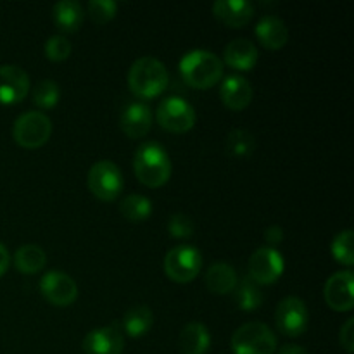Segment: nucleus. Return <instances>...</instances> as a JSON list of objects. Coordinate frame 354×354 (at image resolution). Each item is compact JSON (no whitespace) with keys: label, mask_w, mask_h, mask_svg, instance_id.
<instances>
[{"label":"nucleus","mask_w":354,"mask_h":354,"mask_svg":"<svg viewBox=\"0 0 354 354\" xmlns=\"http://www.w3.org/2000/svg\"><path fill=\"white\" fill-rule=\"evenodd\" d=\"M171 159L158 142H145L133 156V171L142 185L159 189L166 185L171 176Z\"/></svg>","instance_id":"obj_1"},{"label":"nucleus","mask_w":354,"mask_h":354,"mask_svg":"<svg viewBox=\"0 0 354 354\" xmlns=\"http://www.w3.org/2000/svg\"><path fill=\"white\" fill-rule=\"evenodd\" d=\"M225 64L216 54L203 48L187 52L180 61V75L183 82L196 90L213 88L223 78Z\"/></svg>","instance_id":"obj_2"},{"label":"nucleus","mask_w":354,"mask_h":354,"mask_svg":"<svg viewBox=\"0 0 354 354\" xmlns=\"http://www.w3.org/2000/svg\"><path fill=\"white\" fill-rule=\"evenodd\" d=\"M168 83L166 66L151 55L137 59L128 71V86L140 99H156L168 88Z\"/></svg>","instance_id":"obj_3"},{"label":"nucleus","mask_w":354,"mask_h":354,"mask_svg":"<svg viewBox=\"0 0 354 354\" xmlns=\"http://www.w3.org/2000/svg\"><path fill=\"white\" fill-rule=\"evenodd\" d=\"M234 354H273L277 351V335L261 322H249L234 332L230 341Z\"/></svg>","instance_id":"obj_4"},{"label":"nucleus","mask_w":354,"mask_h":354,"mask_svg":"<svg viewBox=\"0 0 354 354\" xmlns=\"http://www.w3.org/2000/svg\"><path fill=\"white\" fill-rule=\"evenodd\" d=\"M52 135V121L40 111L21 114L12 127V137L23 149H38L48 142Z\"/></svg>","instance_id":"obj_5"},{"label":"nucleus","mask_w":354,"mask_h":354,"mask_svg":"<svg viewBox=\"0 0 354 354\" xmlns=\"http://www.w3.org/2000/svg\"><path fill=\"white\" fill-rule=\"evenodd\" d=\"M88 190L104 203H113L123 190V175L113 161H97L86 175Z\"/></svg>","instance_id":"obj_6"},{"label":"nucleus","mask_w":354,"mask_h":354,"mask_svg":"<svg viewBox=\"0 0 354 354\" xmlns=\"http://www.w3.org/2000/svg\"><path fill=\"white\" fill-rule=\"evenodd\" d=\"M156 120L162 130L169 133H187L196 124V111L192 104L176 95L165 97L156 111Z\"/></svg>","instance_id":"obj_7"},{"label":"nucleus","mask_w":354,"mask_h":354,"mask_svg":"<svg viewBox=\"0 0 354 354\" xmlns=\"http://www.w3.org/2000/svg\"><path fill=\"white\" fill-rule=\"evenodd\" d=\"M203 268V254L194 245H176L165 258V272L169 280L178 283L192 282Z\"/></svg>","instance_id":"obj_8"},{"label":"nucleus","mask_w":354,"mask_h":354,"mask_svg":"<svg viewBox=\"0 0 354 354\" xmlns=\"http://www.w3.org/2000/svg\"><path fill=\"white\" fill-rule=\"evenodd\" d=\"M286 270V261L283 256L277 249L259 248L251 254L248 263V273L256 286H272L282 277Z\"/></svg>","instance_id":"obj_9"},{"label":"nucleus","mask_w":354,"mask_h":354,"mask_svg":"<svg viewBox=\"0 0 354 354\" xmlns=\"http://www.w3.org/2000/svg\"><path fill=\"white\" fill-rule=\"evenodd\" d=\"M277 328L287 337H299L308 330L310 311L306 303L296 296L283 297L275 310Z\"/></svg>","instance_id":"obj_10"},{"label":"nucleus","mask_w":354,"mask_h":354,"mask_svg":"<svg viewBox=\"0 0 354 354\" xmlns=\"http://www.w3.org/2000/svg\"><path fill=\"white\" fill-rule=\"evenodd\" d=\"M40 292L52 306L68 308L78 297V286L68 273L52 270L40 279Z\"/></svg>","instance_id":"obj_11"},{"label":"nucleus","mask_w":354,"mask_h":354,"mask_svg":"<svg viewBox=\"0 0 354 354\" xmlns=\"http://www.w3.org/2000/svg\"><path fill=\"white\" fill-rule=\"evenodd\" d=\"M324 299L334 311H351L354 308V273L342 270L328 277L324 287Z\"/></svg>","instance_id":"obj_12"},{"label":"nucleus","mask_w":354,"mask_h":354,"mask_svg":"<svg viewBox=\"0 0 354 354\" xmlns=\"http://www.w3.org/2000/svg\"><path fill=\"white\" fill-rule=\"evenodd\" d=\"M30 92V76L19 66H0V104L14 106L26 99Z\"/></svg>","instance_id":"obj_13"},{"label":"nucleus","mask_w":354,"mask_h":354,"mask_svg":"<svg viewBox=\"0 0 354 354\" xmlns=\"http://www.w3.org/2000/svg\"><path fill=\"white\" fill-rule=\"evenodd\" d=\"M123 349L124 337L114 325L93 328L83 339L85 354H121Z\"/></svg>","instance_id":"obj_14"},{"label":"nucleus","mask_w":354,"mask_h":354,"mask_svg":"<svg viewBox=\"0 0 354 354\" xmlns=\"http://www.w3.org/2000/svg\"><path fill=\"white\" fill-rule=\"evenodd\" d=\"M213 16L228 28H244L254 17V6L248 0H218L213 3Z\"/></svg>","instance_id":"obj_15"},{"label":"nucleus","mask_w":354,"mask_h":354,"mask_svg":"<svg viewBox=\"0 0 354 354\" xmlns=\"http://www.w3.org/2000/svg\"><path fill=\"white\" fill-rule=\"evenodd\" d=\"M220 99L230 111H244L252 100V86L241 75H230L220 86Z\"/></svg>","instance_id":"obj_16"},{"label":"nucleus","mask_w":354,"mask_h":354,"mask_svg":"<svg viewBox=\"0 0 354 354\" xmlns=\"http://www.w3.org/2000/svg\"><path fill=\"white\" fill-rule=\"evenodd\" d=\"M120 127L130 138H142L151 131L152 113L144 102H131L121 111Z\"/></svg>","instance_id":"obj_17"},{"label":"nucleus","mask_w":354,"mask_h":354,"mask_svg":"<svg viewBox=\"0 0 354 354\" xmlns=\"http://www.w3.org/2000/svg\"><path fill=\"white\" fill-rule=\"evenodd\" d=\"M258 47L248 38L232 40L223 50V64L230 66L237 71H251L258 64Z\"/></svg>","instance_id":"obj_18"},{"label":"nucleus","mask_w":354,"mask_h":354,"mask_svg":"<svg viewBox=\"0 0 354 354\" xmlns=\"http://www.w3.org/2000/svg\"><path fill=\"white\" fill-rule=\"evenodd\" d=\"M254 35L258 37L259 44L268 50H280L289 41V30L280 17L263 16L254 28Z\"/></svg>","instance_id":"obj_19"},{"label":"nucleus","mask_w":354,"mask_h":354,"mask_svg":"<svg viewBox=\"0 0 354 354\" xmlns=\"http://www.w3.org/2000/svg\"><path fill=\"white\" fill-rule=\"evenodd\" d=\"M204 283H206V289L211 294L225 296V294L234 292V289L237 287V272H235L234 266L225 261L214 263V265H211L207 268L206 277H204Z\"/></svg>","instance_id":"obj_20"},{"label":"nucleus","mask_w":354,"mask_h":354,"mask_svg":"<svg viewBox=\"0 0 354 354\" xmlns=\"http://www.w3.org/2000/svg\"><path fill=\"white\" fill-rule=\"evenodd\" d=\"M211 346V334L207 327L199 322L187 324L178 337V348L182 354H206Z\"/></svg>","instance_id":"obj_21"},{"label":"nucleus","mask_w":354,"mask_h":354,"mask_svg":"<svg viewBox=\"0 0 354 354\" xmlns=\"http://www.w3.org/2000/svg\"><path fill=\"white\" fill-rule=\"evenodd\" d=\"M83 17L85 12L82 3L76 0H61L52 9V21L62 33H76L82 28Z\"/></svg>","instance_id":"obj_22"},{"label":"nucleus","mask_w":354,"mask_h":354,"mask_svg":"<svg viewBox=\"0 0 354 354\" xmlns=\"http://www.w3.org/2000/svg\"><path fill=\"white\" fill-rule=\"evenodd\" d=\"M45 265H47V254L37 244L21 245L14 254V266L17 272L24 273V275H35V273L41 272Z\"/></svg>","instance_id":"obj_23"},{"label":"nucleus","mask_w":354,"mask_h":354,"mask_svg":"<svg viewBox=\"0 0 354 354\" xmlns=\"http://www.w3.org/2000/svg\"><path fill=\"white\" fill-rule=\"evenodd\" d=\"M152 324H154V315H152L151 308L144 306V304L133 306L123 317V330L135 339L147 334Z\"/></svg>","instance_id":"obj_24"},{"label":"nucleus","mask_w":354,"mask_h":354,"mask_svg":"<svg viewBox=\"0 0 354 354\" xmlns=\"http://www.w3.org/2000/svg\"><path fill=\"white\" fill-rule=\"evenodd\" d=\"M120 213L130 223H142L152 214V203L140 194H130L120 203Z\"/></svg>","instance_id":"obj_25"},{"label":"nucleus","mask_w":354,"mask_h":354,"mask_svg":"<svg viewBox=\"0 0 354 354\" xmlns=\"http://www.w3.org/2000/svg\"><path fill=\"white\" fill-rule=\"evenodd\" d=\"M234 296L237 308L241 311L258 310V308H261L263 299H265L259 287L251 279H245L242 282H239L237 287L234 289Z\"/></svg>","instance_id":"obj_26"},{"label":"nucleus","mask_w":354,"mask_h":354,"mask_svg":"<svg viewBox=\"0 0 354 354\" xmlns=\"http://www.w3.org/2000/svg\"><path fill=\"white\" fill-rule=\"evenodd\" d=\"M227 152L234 158H249L256 149V138L248 130H232L227 137Z\"/></svg>","instance_id":"obj_27"},{"label":"nucleus","mask_w":354,"mask_h":354,"mask_svg":"<svg viewBox=\"0 0 354 354\" xmlns=\"http://www.w3.org/2000/svg\"><path fill=\"white\" fill-rule=\"evenodd\" d=\"M59 97H61V88L54 80H41L33 90V104L44 111L57 106Z\"/></svg>","instance_id":"obj_28"},{"label":"nucleus","mask_w":354,"mask_h":354,"mask_svg":"<svg viewBox=\"0 0 354 354\" xmlns=\"http://www.w3.org/2000/svg\"><path fill=\"white\" fill-rule=\"evenodd\" d=\"M353 230H342L332 241V256L335 261H339L344 266L354 265V249H353Z\"/></svg>","instance_id":"obj_29"},{"label":"nucleus","mask_w":354,"mask_h":354,"mask_svg":"<svg viewBox=\"0 0 354 354\" xmlns=\"http://www.w3.org/2000/svg\"><path fill=\"white\" fill-rule=\"evenodd\" d=\"M118 12V3L113 0H90L86 14L95 24H107Z\"/></svg>","instance_id":"obj_30"},{"label":"nucleus","mask_w":354,"mask_h":354,"mask_svg":"<svg viewBox=\"0 0 354 354\" xmlns=\"http://www.w3.org/2000/svg\"><path fill=\"white\" fill-rule=\"evenodd\" d=\"M71 55V44L62 35H54L45 41V57L52 62H62Z\"/></svg>","instance_id":"obj_31"},{"label":"nucleus","mask_w":354,"mask_h":354,"mask_svg":"<svg viewBox=\"0 0 354 354\" xmlns=\"http://www.w3.org/2000/svg\"><path fill=\"white\" fill-rule=\"evenodd\" d=\"M194 221L190 220L187 214L176 213L171 214L168 220V232L173 239H180V241H185V239L194 237Z\"/></svg>","instance_id":"obj_32"},{"label":"nucleus","mask_w":354,"mask_h":354,"mask_svg":"<svg viewBox=\"0 0 354 354\" xmlns=\"http://www.w3.org/2000/svg\"><path fill=\"white\" fill-rule=\"evenodd\" d=\"M339 342L346 353L351 354L354 351V318H348L346 324L341 327L339 332Z\"/></svg>","instance_id":"obj_33"},{"label":"nucleus","mask_w":354,"mask_h":354,"mask_svg":"<svg viewBox=\"0 0 354 354\" xmlns=\"http://www.w3.org/2000/svg\"><path fill=\"white\" fill-rule=\"evenodd\" d=\"M283 235H286V234H283L282 227H279V225H272V227L266 228L265 241H266V244H268V248L275 249L277 245L282 244Z\"/></svg>","instance_id":"obj_34"},{"label":"nucleus","mask_w":354,"mask_h":354,"mask_svg":"<svg viewBox=\"0 0 354 354\" xmlns=\"http://www.w3.org/2000/svg\"><path fill=\"white\" fill-rule=\"evenodd\" d=\"M9 263H10L9 251H7L6 245L0 242V277L7 272V268H9Z\"/></svg>","instance_id":"obj_35"},{"label":"nucleus","mask_w":354,"mask_h":354,"mask_svg":"<svg viewBox=\"0 0 354 354\" xmlns=\"http://www.w3.org/2000/svg\"><path fill=\"white\" fill-rule=\"evenodd\" d=\"M279 354H308V351L303 348V346L286 344L279 349Z\"/></svg>","instance_id":"obj_36"}]
</instances>
